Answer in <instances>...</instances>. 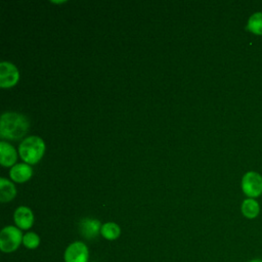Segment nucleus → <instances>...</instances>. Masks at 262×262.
<instances>
[{
    "mask_svg": "<svg viewBox=\"0 0 262 262\" xmlns=\"http://www.w3.org/2000/svg\"><path fill=\"white\" fill-rule=\"evenodd\" d=\"M242 188L246 195L257 198L262 193V177L254 171L247 172L242 179Z\"/></svg>",
    "mask_w": 262,
    "mask_h": 262,
    "instance_id": "4",
    "label": "nucleus"
},
{
    "mask_svg": "<svg viewBox=\"0 0 262 262\" xmlns=\"http://www.w3.org/2000/svg\"><path fill=\"white\" fill-rule=\"evenodd\" d=\"M24 235L15 226H6L0 232V250L3 253L14 252L23 243Z\"/></svg>",
    "mask_w": 262,
    "mask_h": 262,
    "instance_id": "3",
    "label": "nucleus"
},
{
    "mask_svg": "<svg viewBox=\"0 0 262 262\" xmlns=\"http://www.w3.org/2000/svg\"><path fill=\"white\" fill-rule=\"evenodd\" d=\"M247 29L255 35H262V12H256L250 16Z\"/></svg>",
    "mask_w": 262,
    "mask_h": 262,
    "instance_id": "14",
    "label": "nucleus"
},
{
    "mask_svg": "<svg viewBox=\"0 0 262 262\" xmlns=\"http://www.w3.org/2000/svg\"><path fill=\"white\" fill-rule=\"evenodd\" d=\"M16 194L14 185L5 178H0V201L9 202Z\"/></svg>",
    "mask_w": 262,
    "mask_h": 262,
    "instance_id": "11",
    "label": "nucleus"
},
{
    "mask_svg": "<svg viewBox=\"0 0 262 262\" xmlns=\"http://www.w3.org/2000/svg\"><path fill=\"white\" fill-rule=\"evenodd\" d=\"M44 150V141L38 136L26 138L18 147L20 158L28 164H36L42 158Z\"/></svg>",
    "mask_w": 262,
    "mask_h": 262,
    "instance_id": "2",
    "label": "nucleus"
},
{
    "mask_svg": "<svg viewBox=\"0 0 262 262\" xmlns=\"http://www.w3.org/2000/svg\"><path fill=\"white\" fill-rule=\"evenodd\" d=\"M29 126L26 116L17 113H4L0 121V135L4 139L17 140L27 134Z\"/></svg>",
    "mask_w": 262,
    "mask_h": 262,
    "instance_id": "1",
    "label": "nucleus"
},
{
    "mask_svg": "<svg viewBox=\"0 0 262 262\" xmlns=\"http://www.w3.org/2000/svg\"><path fill=\"white\" fill-rule=\"evenodd\" d=\"M14 222L20 229H29L34 223V215L28 207H18L13 215Z\"/></svg>",
    "mask_w": 262,
    "mask_h": 262,
    "instance_id": "8",
    "label": "nucleus"
},
{
    "mask_svg": "<svg viewBox=\"0 0 262 262\" xmlns=\"http://www.w3.org/2000/svg\"><path fill=\"white\" fill-rule=\"evenodd\" d=\"M100 233L104 238L113 241V239H116L119 237V235L121 233V229L117 223L106 222V223L102 224Z\"/></svg>",
    "mask_w": 262,
    "mask_h": 262,
    "instance_id": "13",
    "label": "nucleus"
},
{
    "mask_svg": "<svg viewBox=\"0 0 262 262\" xmlns=\"http://www.w3.org/2000/svg\"><path fill=\"white\" fill-rule=\"evenodd\" d=\"M249 262H262V259H253V260H250Z\"/></svg>",
    "mask_w": 262,
    "mask_h": 262,
    "instance_id": "16",
    "label": "nucleus"
},
{
    "mask_svg": "<svg viewBox=\"0 0 262 262\" xmlns=\"http://www.w3.org/2000/svg\"><path fill=\"white\" fill-rule=\"evenodd\" d=\"M101 224L98 220L92 218H84L79 222V231L82 236L87 239L95 238L101 229Z\"/></svg>",
    "mask_w": 262,
    "mask_h": 262,
    "instance_id": "7",
    "label": "nucleus"
},
{
    "mask_svg": "<svg viewBox=\"0 0 262 262\" xmlns=\"http://www.w3.org/2000/svg\"><path fill=\"white\" fill-rule=\"evenodd\" d=\"M19 74L15 66L8 61L0 63V86L3 88L11 87L18 81Z\"/></svg>",
    "mask_w": 262,
    "mask_h": 262,
    "instance_id": "6",
    "label": "nucleus"
},
{
    "mask_svg": "<svg viewBox=\"0 0 262 262\" xmlns=\"http://www.w3.org/2000/svg\"><path fill=\"white\" fill-rule=\"evenodd\" d=\"M63 258L64 262H88V248L82 242H75L66 249Z\"/></svg>",
    "mask_w": 262,
    "mask_h": 262,
    "instance_id": "5",
    "label": "nucleus"
},
{
    "mask_svg": "<svg viewBox=\"0 0 262 262\" xmlns=\"http://www.w3.org/2000/svg\"><path fill=\"white\" fill-rule=\"evenodd\" d=\"M16 150L8 142H0V163L4 167H10L16 162Z\"/></svg>",
    "mask_w": 262,
    "mask_h": 262,
    "instance_id": "9",
    "label": "nucleus"
},
{
    "mask_svg": "<svg viewBox=\"0 0 262 262\" xmlns=\"http://www.w3.org/2000/svg\"><path fill=\"white\" fill-rule=\"evenodd\" d=\"M23 244L28 249H36L40 245V237L35 232H27L23 237Z\"/></svg>",
    "mask_w": 262,
    "mask_h": 262,
    "instance_id": "15",
    "label": "nucleus"
},
{
    "mask_svg": "<svg viewBox=\"0 0 262 262\" xmlns=\"http://www.w3.org/2000/svg\"><path fill=\"white\" fill-rule=\"evenodd\" d=\"M32 168L27 164L14 165L10 170V177L15 182H25L32 176Z\"/></svg>",
    "mask_w": 262,
    "mask_h": 262,
    "instance_id": "10",
    "label": "nucleus"
},
{
    "mask_svg": "<svg viewBox=\"0 0 262 262\" xmlns=\"http://www.w3.org/2000/svg\"><path fill=\"white\" fill-rule=\"evenodd\" d=\"M260 207L259 204L253 199H247L242 204V213L249 219H254L259 215Z\"/></svg>",
    "mask_w": 262,
    "mask_h": 262,
    "instance_id": "12",
    "label": "nucleus"
}]
</instances>
